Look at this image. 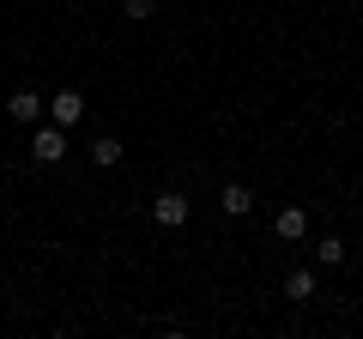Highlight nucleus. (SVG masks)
I'll use <instances>...</instances> for the list:
<instances>
[{"instance_id": "obj_8", "label": "nucleus", "mask_w": 363, "mask_h": 339, "mask_svg": "<svg viewBox=\"0 0 363 339\" xmlns=\"http://www.w3.org/2000/svg\"><path fill=\"white\" fill-rule=\"evenodd\" d=\"M285 297H291V303H309V297H315V273H291V279H285Z\"/></svg>"}, {"instance_id": "obj_5", "label": "nucleus", "mask_w": 363, "mask_h": 339, "mask_svg": "<svg viewBox=\"0 0 363 339\" xmlns=\"http://www.w3.org/2000/svg\"><path fill=\"white\" fill-rule=\"evenodd\" d=\"M152 218H157V224H169V230H176V224H188V200H182V194H157Z\"/></svg>"}, {"instance_id": "obj_4", "label": "nucleus", "mask_w": 363, "mask_h": 339, "mask_svg": "<svg viewBox=\"0 0 363 339\" xmlns=\"http://www.w3.org/2000/svg\"><path fill=\"white\" fill-rule=\"evenodd\" d=\"M218 206H224V218H248V212H255V194H248L242 182H230V188L218 194Z\"/></svg>"}, {"instance_id": "obj_10", "label": "nucleus", "mask_w": 363, "mask_h": 339, "mask_svg": "<svg viewBox=\"0 0 363 339\" xmlns=\"http://www.w3.org/2000/svg\"><path fill=\"white\" fill-rule=\"evenodd\" d=\"M121 13H128V18H152L157 0H121Z\"/></svg>"}, {"instance_id": "obj_6", "label": "nucleus", "mask_w": 363, "mask_h": 339, "mask_svg": "<svg viewBox=\"0 0 363 339\" xmlns=\"http://www.w3.org/2000/svg\"><path fill=\"white\" fill-rule=\"evenodd\" d=\"M272 230L285 236V243H297V236L309 230V212H303V206H285V212H279V224H272Z\"/></svg>"}, {"instance_id": "obj_3", "label": "nucleus", "mask_w": 363, "mask_h": 339, "mask_svg": "<svg viewBox=\"0 0 363 339\" xmlns=\"http://www.w3.org/2000/svg\"><path fill=\"white\" fill-rule=\"evenodd\" d=\"M43 109H49V104H43L37 91H13V97H6V116L25 121V128H30V121H43Z\"/></svg>"}, {"instance_id": "obj_7", "label": "nucleus", "mask_w": 363, "mask_h": 339, "mask_svg": "<svg viewBox=\"0 0 363 339\" xmlns=\"http://www.w3.org/2000/svg\"><path fill=\"white\" fill-rule=\"evenodd\" d=\"M91 164H104V170H116V164H121V140H116V133L91 140Z\"/></svg>"}, {"instance_id": "obj_2", "label": "nucleus", "mask_w": 363, "mask_h": 339, "mask_svg": "<svg viewBox=\"0 0 363 339\" xmlns=\"http://www.w3.org/2000/svg\"><path fill=\"white\" fill-rule=\"evenodd\" d=\"M79 116H85V97H79V91H55L49 97V121H55V128H73Z\"/></svg>"}, {"instance_id": "obj_9", "label": "nucleus", "mask_w": 363, "mask_h": 339, "mask_svg": "<svg viewBox=\"0 0 363 339\" xmlns=\"http://www.w3.org/2000/svg\"><path fill=\"white\" fill-rule=\"evenodd\" d=\"M315 261H321V267H339V261H345V243H339V236H327V243L315 248Z\"/></svg>"}, {"instance_id": "obj_1", "label": "nucleus", "mask_w": 363, "mask_h": 339, "mask_svg": "<svg viewBox=\"0 0 363 339\" xmlns=\"http://www.w3.org/2000/svg\"><path fill=\"white\" fill-rule=\"evenodd\" d=\"M30 157H37V164H61L67 157V128H37V145H30Z\"/></svg>"}]
</instances>
